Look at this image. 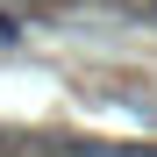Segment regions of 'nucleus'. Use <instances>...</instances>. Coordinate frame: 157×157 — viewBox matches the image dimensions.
Returning <instances> with one entry per match:
<instances>
[{
    "instance_id": "obj_1",
    "label": "nucleus",
    "mask_w": 157,
    "mask_h": 157,
    "mask_svg": "<svg viewBox=\"0 0 157 157\" xmlns=\"http://www.w3.org/2000/svg\"><path fill=\"white\" fill-rule=\"evenodd\" d=\"M150 7H157V0H150Z\"/></svg>"
}]
</instances>
